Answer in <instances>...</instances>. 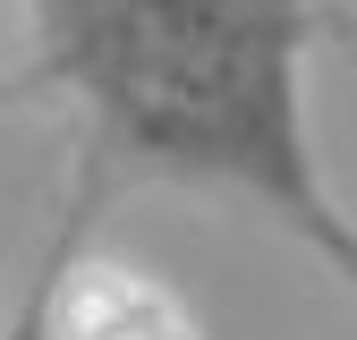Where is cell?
Segmentation results:
<instances>
[{"label":"cell","instance_id":"1","mask_svg":"<svg viewBox=\"0 0 357 340\" xmlns=\"http://www.w3.org/2000/svg\"><path fill=\"white\" fill-rule=\"evenodd\" d=\"M26 42L85 137L68 230L119 179L230 187L357 289V230L306 153V0H26Z\"/></svg>","mask_w":357,"mask_h":340},{"label":"cell","instance_id":"2","mask_svg":"<svg viewBox=\"0 0 357 340\" xmlns=\"http://www.w3.org/2000/svg\"><path fill=\"white\" fill-rule=\"evenodd\" d=\"M60 340H188L178 307L119 264L60 272Z\"/></svg>","mask_w":357,"mask_h":340},{"label":"cell","instance_id":"3","mask_svg":"<svg viewBox=\"0 0 357 340\" xmlns=\"http://www.w3.org/2000/svg\"><path fill=\"white\" fill-rule=\"evenodd\" d=\"M0 94H9V77H0Z\"/></svg>","mask_w":357,"mask_h":340}]
</instances>
